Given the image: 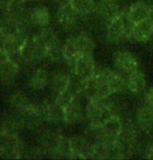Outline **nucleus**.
I'll list each match as a JSON object with an SVG mask.
<instances>
[{
	"mask_svg": "<svg viewBox=\"0 0 153 160\" xmlns=\"http://www.w3.org/2000/svg\"><path fill=\"white\" fill-rule=\"evenodd\" d=\"M133 26L128 14L124 12L108 23L107 40L111 43H120L125 39L132 38Z\"/></svg>",
	"mask_w": 153,
	"mask_h": 160,
	"instance_id": "1",
	"label": "nucleus"
},
{
	"mask_svg": "<svg viewBox=\"0 0 153 160\" xmlns=\"http://www.w3.org/2000/svg\"><path fill=\"white\" fill-rule=\"evenodd\" d=\"M115 113V107L106 99H89L86 106V118L92 126H101L104 122Z\"/></svg>",
	"mask_w": 153,
	"mask_h": 160,
	"instance_id": "2",
	"label": "nucleus"
},
{
	"mask_svg": "<svg viewBox=\"0 0 153 160\" xmlns=\"http://www.w3.org/2000/svg\"><path fill=\"white\" fill-rule=\"evenodd\" d=\"M21 58H22L23 64L31 65L47 58V50L40 44H38L34 37H26L21 49Z\"/></svg>",
	"mask_w": 153,
	"mask_h": 160,
	"instance_id": "3",
	"label": "nucleus"
},
{
	"mask_svg": "<svg viewBox=\"0 0 153 160\" xmlns=\"http://www.w3.org/2000/svg\"><path fill=\"white\" fill-rule=\"evenodd\" d=\"M95 71H97V65L92 55H81L73 65L74 74L82 81L92 78Z\"/></svg>",
	"mask_w": 153,
	"mask_h": 160,
	"instance_id": "4",
	"label": "nucleus"
},
{
	"mask_svg": "<svg viewBox=\"0 0 153 160\" xmlns=\"http://www.w3.org/2000/svg\"><path fill=\"white\" fill-rule=\"evenodd\" d=\"M113 64L116 70L125 74H130L131 72L139 69V61L135 56L128 50L116 51L113 57Z\"/></svg>",
	"mask_w": 153,
	"mask_h": 160,
	"instance_id": "5",
	"label": "nucleus"
},
{
	"mask_svg": "<svg viewBox=\"0 0 153 160\" xmlns=\"http://www.w3.org/2000/svg\"><path fill=\"white\" fill-rule=\"evenodd\" d=\"M70 140V159H86L90 158L92 142L83 135H74L69 138Z\"/></svg>",
	"mask_w": 153,
	"mask_h": 160,
	"instance_id": "6",
	"label": "nucleus"
},
{
	"mask_svg": "<svg viewBox=\"0 0 153 160\" xmlns=\"http://www.w3.org/2000/svg\"><path fill=\"white\" fill-rule=\"evenodd\" d=\"M95 13L108 23L119 15L124 13L118 0H99L95 8Z\"/></svg>",
	"mask_w": 153,
	"mask_h": 160,
	"instance_id": "7",
	"label": "nucleus"
},
{
	"mask_svg": "<svg viewBox=\"0 0 153 160\" xmlns=\"http://www.w3.org/2000/svg\"><path fill=\"white\" fill-rule=\"evenodd\" d=\"M40 118L56 123L64 122V109L55 101H44L40 105Z\"/></svg>",
	"mask_w": 153,
	"mask_h": 160,
	"instance_id": "8",
	"label": "nucleus"
},
{
	"mask_svg": "<svg viewBox=\"0 0 153 160\" xmlns=\"http://www.w3.org/2000/svg\"><path fill=\"white\" fill-rule=\"evenodd\" d=\"M100 127L103 137L109 140L119 139L123 132V129H124V125H123L122 120L118 114H115L111 117H109Z\"/></svg>",
	"mask_w": 153,
	"mask_h": 160,
	"instance_id": "9",
	"label": "nucleus"
},
{
	"mask_svg": "<svg viewBox=\"0 0 153 160\" xmlns=\"http://www.w3.org/2000/svg\"><path fill=\"white\" fill-rule=\"evenodd\" d=\"M128 17L132 21L133 24L142 22L144 20L150 19L153 14V8L149 3L144 1L135 2L129 8L127 11Z\"/></svg>",
	"mask_w": 153,
	"mask_h": 160,
	"instance_id": "10",
	"label": "nucleus"
},
{
	"mask_svg": "<svg viewBox=\"0 0 153 160\" xmlns=\"http://www.w3.org/2000/svg\"><path fill=\"white\" fill-rule=\"evenodd\" d=\"M52 20L50 12L44 5H37L28 12V21L31 25L38 28H47Z\"/></svg>",
	"mask_w": 153,
	"mask_h": 160,
	"instance_id": "11",
	"label": "nucleus"
},
{
	"mask_svg": "<svg viewBox=\"0 0 153 160\" xmlns=\"http://www.w3.org/2000/svg\"><path fill=\"white\" fill-rule=\"evenodd\" d=\"M19 68L20 65L11 59L0 61V74H1L2 85L8 86L13 84L19 74Z\"/></svg>",
	"mask_w": 153,
	"mask_h": 160,
	"instance_id": "12",
	"label": "nucleus"
},
{
	"mask_svg": "<svg viewBox=\"0 0 153 160\" xmlns=\"http://www.w3.org/2000/svg\"><path fill=\"white\" fill-rule=\"evenodd\" d=\"M34 39L46 50L61 44L58 34L50 28H42L37 34L34 35Z\"/></svg>",
	"mask_w": 153,
	"mask_h": 160,
	"instance_id": "13",
	"label": "nucleus"
},
{
	"mask_svg": "<svg viewBox=\"0 0 153 160\" xmlns=\"http://www.w3.org/2000/svg\"><path fill=\"white\" fill-rule=\"evenodd\" d=\"M78 14L71 4L60 7L57 13V20L58 23L65 29H70L76 25L78 21Z\"/></svg>",
	"mask_w": 153,
	"mask_h": 160,
	"instance_id": "14",
	"label": "nucleus"
},
{
	"mask_svg": "<svg viewBox=\"0 0 153 160\" xmlns=\"http://www.w3.org/2000/svg\"><path fill=\"white\" fill-rule=\"evenodd\" d=\"M135 116L140 128L148 131L153 128V106L143 102L135 110Z\"/></svg>",
	"mask_w": 153,
	"mask_h": 160,
	"instance_id": "15",
	"label": "nucleus"
},
{
	"mask_svg": "<svg viewBox=\"0 0 153 160\" xmlns=\"http://www.w3.org/2000/svg\"><path fill=\"white\" fill-rule=\"evenodd\" d=\"M153 36V19L144 20L142 22L135 23L132 31V38L137 42H148Z\"/></svg>",
	"mask_w": 153,
	"mask_h": 160,
	"instance_id": "16",
	"label": "nucleus"
},
{
	"mask_svg": "<svg viewBox=\"0 0 153 160\" xmlns=\"http://www.w3.org/2000/svg\"><path fill=\"white\" fill-rule=\"evenodd\" d=\"M127 86L128 89L130 90L133 94L139 95L145 91L146 86H147V81L146 77L144 74L143 71L140 70H135L131 72L130 74H128L127 78Z\"/></svg>",
	"mask_w": 153,
	"mask_h": 160,
	"instance_id": "17",
	"label": "nucleus"
},
{
	"mask_svg": "<svg viewBox=\"0 0 153 160\" xmlns=\"http://www.w3.org/2000/svg\"><path fill=\"white\" fill-rule=\"evenodd\" d=\"M71 77L67 72L64 71H56L50 78V89L55 93V95H58L65 90H67L70 86Z\"/></svg>",
	"mask_w": 153,
	"mask_h": 160,
	"instance_id": "18",
	"label": "nucleus"
},
{
	"mask_svg": "<svg viewBox=\"0 0 153 160\" xmlns=\"http://www.w3.org/2000/svg\"><path fill=\"white\" fill-rule=\"evenodd\" d=\"M84 115V111L82 105L76 98L69 105L64 109V122L67 125H74L82 120Z\"/></svg>",
	"mask_w": 153,
	"mask_h": 160,
	"instance_id": "19",
	"label": "nucleus"
},
{
	"mask_svg": "<svg viewBox=\"0 0 153 160\" xmlns=\"http://www.w3.org/2000/svg\"><path fill=\"white\" fill-rule=\"evenodd\" d=\"M107 82L110 90L113 93H119L124 91L127 86V80L125 78V73L119 70H107Z\"/></svg>",
	"mask_w": 153,
	"mask_h": 160,
	"instance_id": "20",
	"label": "nucleus"
},
{
	"mask_svg": "<svg viewBox=\"0 0 153 160\" xmlns=\"http://www.w3.org/2000/svg\"><path fill=\"white\" fill-rule=\"evenodd\" d=\"M63 55H64V59L68 64L73 66L74 62L79 59L81 56L80 49L78 47V44L76 42V38H69L65 41L64 45H63Z\"/></svg>",
	"mask_w": 153,
	"mask_h": 160,
	"instance_id": "21",
	"label": "nucleus"
},
{
	"mask_svg": "<svg viewBox=\"0 0 153 160\" xmlns=\"http://www.w3.org/2000/svg\"><path fill=\"white\" fill-rule=\"evenodd\" d=\"M48 72L43 68H38L29 78V85L35 90H43L48 84Z\"/></svg>",
	"mask_w": 153,
	"mask_h": 160,
	"instance_id": "22",
	"label": "nucleus"
},
{
	"mask_svg": "<svg viewBox=\"0 0 153 160\" xmlns=\"http://www.w3.org/2000/svg\"><path fill=\"white\" fill-rule=\"evenodd\" d=\"M76 42L80 49L81 55H92L95 47L94 41L87 32H81L77 36Z\"/></svg>",
	"mask_w": 153,
	"mask_h": 160,
	"instance_id": "23",
	"label": "nucleus"
},
{
	"mask_svg": "<svg viewBox=\"0 0 153 160\" xmlns=\"http://www.w3.org/2000/svg\"><path fill=\"white\" fill-rule=\"evenodd\" d=\"M71 7L81 16H87L95 12L97 3L94 0H71Z\"/></svg>",
	"mask_w": 153,
	"mask_h": 160,
	"instance_id": "24",
	"label": "nucleus"
},
{
	"mask_svg": "<svg viewBox=\"0 0 153 160\" xmlns=\"http://www.w3.org/2000/svg\"><path fill=\"white\" fill-rule=\"evenodd\" d=\"M20 149L21 141L16 131H1V147Z\"/></svg>",
	"mask_w": 153,
	"mask_h": 160,
	"instance_id": "25",
	"label": "nucleus"
},
{
	"mask_svg": "<svg viewBox=\"0 0 153 160\" xmlns=\"http://www.w3.org/2000/svg\"><path fill=\"white\" fill-rule=\"evenodd\" d=\"M77 95H78V93L69 86V88H68L67 90H65V91H63L61 93H59L58 95H56L55 102L61 108L65 109V108H66L67 106L77 98Z\"/></svg>",
	"mask_w": 153,
	"mask_h": 160,
	"instance_id": "26",
	"label": "nucleus"
},
{
	"mask_svg": "<svg viewBox=\"0 0 153 160\" xmlns=\"http://www.w3.org/2000/svg\"><path fill=\"white\" fill-rule=\"evenodd\" d=\"M0 156L2 159H19L21 157V150L15 148H0Z\"/></svg>",
	"mask_w": 153,
	"mask_h": 160,
	"instance_id": "27",
	"label": "nucleus"
},
{
	"mask_svg": "<svg viewBox=\"0 0 153 160\" xmlns=\"http://www.w3.org/2000/svg\"><path fill=\"white\" fill-rule=\"evenodd\" d=\"M144 99H145V102L153 106V87H151V88H150L148 91L146 92L145 98H144Z\"/></svg>",
	"mask_w": 153,
	"mask_h": 160,
	"instance_id": "28",
	"label": "nucleus"
},
{
	"mask_svg": "<svg viewBox=\"0 0 153 160\" xmlns=\"http://www.w3.org/2000/svg\"><path fill=\"white\" fill-rule=\"evenodd\" d=\"M14 0H1V10H2V14L5 13L8 7L13 3Z\"/></svg>",
	"mask_w": 153,
	"mask_h": 160,
	"instance_id": "29",
	"label": "nucleus"
},
{
	"mask_svg": "<svg viewBox=\"0 0 153 160\" xmlns=\"http://www.w3.org/2000/svg\"><path fill=\"white\" fill-rule=\"evenodd\" d=\"M56 2V4L58 7H63V5H67V4H70L71 3V0H54Z\"/></svg>",
	"mask_w": 153,
	"mask_h": 160,
	"instance_id": "30",
	"label": "nucleus"
},
{
	"mask_svg": "<svg viewBox=\"0 0 153 160\" xmlns=\"http://www.w3.org/2000/svg\"><path fill=\"white\" fill-rule=\"evenodd\" d=\"M28 1H33V2H42L44 0H28Z\"/></svg>",
	"mask_w": 153,
	"mask_h": 160,
	"instance_id": "31",
	"label": "nucleus"
}]
</instances>
